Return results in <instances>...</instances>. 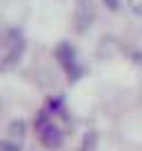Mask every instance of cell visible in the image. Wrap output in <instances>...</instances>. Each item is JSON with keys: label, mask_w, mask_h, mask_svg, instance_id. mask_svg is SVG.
Here are the masks:
<instances>
[{"label": "cell", "mask_w": 142, "mask_h": 151, "mask_svg": "<svg viewBox=\"0 0 142 151\" xmlns=\"http://www.w3.org/2000/svg\"><path fill=\"white\" fill-rule=\"evenodd\" d=\"M0 151H18V145H9V142H0Z\"/></svg>", "instance_id": "52a82bcc"}, {"label": "cell", "mask_w": 142, "mask_h": 151, "mask_svg": "<svg viewBox=\"0 0 142 151\" xmlns=\"http://www.w3.org/2000/svg\"><path fill=\"white\" fill-rule=\"evenodd\" d=\"M129 7L133 9V14L142 16V0H129Z\"/></svg>", "instance_id": "8992f818"}, {"label": "cell", "mask_w": 142, "mask_h": 151, "mask_svg": "<svg viewBox=\"0 0 142 151\" xmlns=\"http://www.w3.org/2000/svg\"><path fill=\"white\" fill-rule=\"evenodd\" d=\"M22 51H24V42H22V38H20V36L14 38V40H9L5 56L0 58V71L14 69V67L18 65V60L22 58Z\"/></svg>", "instance_id": "7a4b0ae2"}, {"label": "cell", "mask_w": 142, "mask_h": 151, "mask_svg": "<svg viewBox=\"0 0 142 151\" xmlns=\"http://www.w3.org/2000/svg\"><path fill=\"white\" fill-rule=\"evenodd\" d=\"M95 20V2L93 0H76L73 11V29L78 33H85Z\"/></svg>", "instance_id": "6da1fadb"}, {"label": "cell", "mask_w": 142, "mask_h": 151, "mask_svg": "<svg viewBox=\"0 0 142 151\" xmlns=\"http://www.w3.org/2000/svg\"><path fill=\"white\" fill-rule=\"evenodd\" d=\"M40 140H42L44 147L56 149V147L62 142V133H60V129L53 127L51 122H42V120H40Z\"/></svg>", "instance_id": "277c9868"}, {"label": "cell", "mask_w": 142, "mask_h": 151, "mask_svg": "<svg viewBox=\"0 0 142 151\" xmlns=\"http://www.w3.org/2000/svg\"><path fill=\"white\" fill-rule=\"evenodd\" d=\"M104 2H107V5H111V9H118V2H115V0H104Z\"/></svg>", "instance_id": "ba28073f"}, {"label": "cell", "mask_w": 142, "mask_h": 151, "mask_svg": "<svg viewBox=\"0 0 142 151\" xmlns=\"http://www.w3.org/2000/svg\"><path fill=\"white\" fill-rule=\"evenodd\" d=\"M56 56H58V60L62 62V67L71 73V78H76L78 67H76V53H73V47H71L69 42H62L60 47L56 49Z\"/></svg>", "instance_id": "3957f363"}, {"label": "cell", "mask_w": 142, "mask_h": 151, "mask_svg": "<svg viewBox=\"0 0 142 151\" xmlns=\"http://www.w3.org/2000/svg\"><path fill=\"white\" fill-rule=\"evenodd\" d=\"M9 133L14 138H22L24 136V122L22 120H14V122L9 124Z\"/></svg>", "instance_id": "5b68a950"}]
</instances>
